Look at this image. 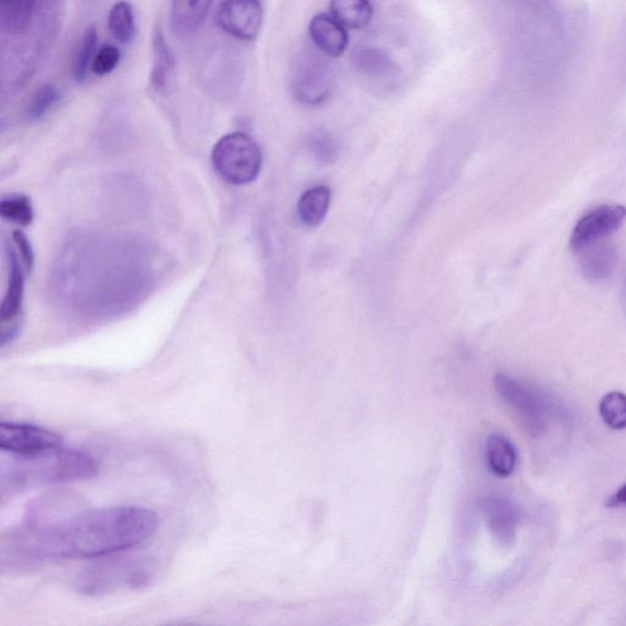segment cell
<instances>
[{"label":"cell","instance_id":"obj_13","mask_svg":"<svg viewBox=\"0 0 626 626\" xmlns=\"http://www.w3.org/2000/svg\"><path fill=\"white\" fill-rule=\"evenodd\" d=\"M312 42L319 52L327 57L338 58L346 53L349 44V34L334 17L327 14L316 16L309 27Z\"/></svg>","mask_w":626,"mask_h":626},{"label":"cell","instance_id":"obj_4","mask_svg":"<svg viewBox=\"0 0 626 626\" xmlns=\"http://www.w3.org/2000/svg\"><path fill=\"white\" fill-rule=\"evenodd\" d=\"M260 146L245 132H231L213 147L212 165L217 175L232 186H247L262 169Z\"/></svg>","mask_w":626,"mask_h":626},{"label":"cell","instance_id":"obj_25","mask_svg":"<svg viewBox=\"0 0 626 626\" xmlns=\"http://www.w3.org/2000/svg\"><path fill=\"white\" fill-rule=\"evenodd\" d=\"M60 101V92L52 83H44L37 89L27 106L30 121L42 120Z\"/></svg>","mask_w":626,"mask_h":626},{"label":"cell","instance_id":"obj_27","mask_svg":"<svg viewBox=\"0 0 626 626\" xmlns=\"http://www.w3.org/2000/svg\"><path fill=\"white\" fill-rule=\"evenodd\" d=\"M121 52L116 46H103L92 61L91 71L97 77H107L113 72L120 63Z\"/></svg>","mask_w":626,"mask_h":626},{"label":"cell","instance_id":"obj_22","mask_svg":"<svg viewBox=\"0 0 626 626\" xmlns=\"http://www.w3.org/2000/svg\"><path fill=\"white\" fill-rule=\"evenodd\" d=\"M108 30L110 36L121 44L130 43L135 36H137L133 8L127 0H120V2L110 8Z\"/></svg>","mask_w":626,"mask_h":626},{"label":"cell","instance_id":"obj_24","mask_svg":"<svg viewBox=\"0 0 626 626\" xmlns=\"http://www.w3.org/2000/svg\"><path fill=\"white\" fill-rule=\"evenodd\" d=\"M0 216L8 222L28 227L33 222L34 208L27 195H9L0 201Z\"/></svg>","mask_w":626,"mask_h":626},{"label":"cell","instance_id":"obj_9","mask_svg":"<svg viewBox=\"0 0 626 626\" xmlns=\"http://www.w3.org/2000/svg\"><path fill=\"white\" fill-rule=\"evenodd\" d=\"M9 278L2 306H0V322H2V346L6 347L17 339L24 297V271L14 249H8Z\"/></svg>","mask_w":626,"mask_h":626},{"label":"cell","instance_id":"obj_12","mask_svg":"<svg viewBox=\"0 0 626 626\" xmlns=\"http://www.w3.org/2000/svg\"><path fill=\"white\" fill-rule=\"evenodd\" d=\"M328 69L322 58H306L292 85L294 95L301 103L318 106L327 100L331 90Z\"/></svg>","mask_w":626,"mask_h":626},{"label":"cell","instance_id":"obj_26","mask_svg":"<svg viewBox=\"0 0 626 626\" xmlns=\"http://www.w3.org/2000/svg\"><path fill=\"white\" fill-rule=\"evenodd\" d=\"M599 415L612 429L626 428V396L622 391H610L600 400Z\"/></svg>","mask_w":626,"mask_h":626},{"label":"cell","instance_id":"obj_11","mask_svg":"<svg viewBox=\"0 0 626 626\" xmlns=\"http://www.w3.org/2000/svg\"><path fill=\"white\" fill-rule=\"evenodd\" d=\"M481 513L490 534L501 547H511L517 539L521 510L508 498L489 496L481 501Z\"/></svg>","mask_w":626,"mask_h":626},{"label":"cell","instance_id":"obj_3","mask_svg":"<svg viewBox=\"0 0 626 626\" xmlns=\"http://www.w3.org/2000/svg\"><path fill=\"white\" fill-rule=\"evenodd\" d=\"M96 473L97 464L88 454L63 447L37 456H11L2 468L3 497L37 486L86 480Z\"/></svg>","mask_w":626,"mask_h":626},{"label":"cell","instance_id":"obj_18","mask_svg":"<svg viewBox=\"0 0 626 626\" xmlns=\"http://www.w3.org/2000/svg\"><path fill=\"white\" fill-rule=\"evenodd\" d=\"M153 63L150 76L151 88L163 91L175 69V57L171 54L162 28L157 24L152 37Z\"/></svg>","mask_w":626,"mask_h":626},{"label":"cell","instance_id":"obj_23","mask_svg":"<svg viewBox=\"0 0 626 626\" xmlns=\"http://www.w3.org/2000/svg\"><path fill=\"white\" fill-rule=\"evenodd\" d=\"M98 46V32L95 27L86 29L78 44L76 54L72 58L71 72L72 78L78 83H82L88 79L92 61L96 56Z\"/></svg>","mask_w":626,"mask_h":626},{"label":"cell","instance_id":"obj_7","mask_svg":"<svg viewBox=\"0 0 626 626\" xmlns=\"http://www.w3.org/2000/svg\"><path fill=\"white\" fill-rule=\"evenodd\" d=\"M61 447L63 438L49 429L28 424H0V448L11 456H37Z\"/></svg>","mask_w":626,"mask_h":626},{"label":"cell","instance_id":"obj_1","mask_svg":"<svg viewBox=\"0 0 626 626\" xmlns=\"http://www.w3.org/2000/svg\"><path fill=\"white\" fill-rule=\"evenodd\" d=\"M159 272L161 257L150 241L79 231L59 250L49 290L66 312L98 321L132 310L149 297Z\"/></svg>","mask_w":626,"mask_h":626},{"label":"cell","instance_id":"obj_29","mask_svg":"<svg viewBox=\"0 0 626 626\" xmlns=\"http://www.w3.org/2000/svg\"><path fill=\"white\" fill-rule=\"evenodd\" d=\"M606 506L609 508L626 506V485L622 486L616 494H613L606 500Z\"/></svg>","mask_w":626,"mask_h":626},{"label":"cell","instance_id":"obj_8","mask_svg":"<svg viewBox=\"0 0 626 626\" xmlns=\"http://www.w3.org/2000/svg\"><path fill=\"white\" fill-rule=\"evenodd\" d=\"M217 23L235 39L252 41L262 29V3L260 0H223L217 11Z\"/></svg>","mask_w":626,"mask_h":626},{"label":"cell","instance_id":"obj_21","mask_svg":"<svg viewBox=\"0 0 626 626\" xmlns=\"http://www.w3.org/2000/svg\"><path fill=\"white\" fill-rule=\"evenodd\" d=\"M330 199L328 187H315L305 191L298 203V216L301 223L309 228L321 225L328 213Z\"/></svg>","mask_w":626,"mask_h":626},{"label":"cell","instance_id":"obj_16","mask_svg":"<svg viewBox=\"0 0 626 626\" xmlns=\"http://www.w3.org/2000/svg\"><path fill=\"white\" fill-rule=\"evenodd\" d=\"M37 0H0V21L7 34L21 36L32 27Z\"/></svg>","mask_w":626,"mask_h":626},{"label":"cell","instance_id":"obj_19","mask_svg":"<svg viewBox=\"0 0 626 626\" xmlns=\"http://www.w3.org/2000/svg\"><path fill=\"white\" fill-rule=\"evenodd\" d=\"M331 16L351 30H362L368 27L374 17L370 0H331Z\"/></svg>","mask_w":626,"mask_h":626},{"label":"cell","instance_id":"obj_14","mask_svg":"<svg viewBox=\"0 0 626 626\" xmlns=\"http://www.w3.org/2000/svg\"><path fill=\"white\" fill-rule=\"evenodd\" d=\"M578 254L580 255L582 274L588 280H605L615 271L617 251L607 239L588 245Z\"/></svg>","mask_w":626,"mask_h":626},{"label":"cell","instance_id":"obj_28","mask_svg":"<svg viewBox=\"0 0 626 626\" xmlns=\"http://www.w3.org/2000/svg\"><path fill=\"white\" fill-rule=\"evenodd\" d=\"M12 249H14L18 259L24 268V271L30 274L34 266V252L32 244L23 231L17 230L12 232Z\"/></svg>","mask_w":626,"mask_h":626},{"label":"cell","instance_id":"obj_6","mask_svg":"<svg viewBox=\"0 0 626 626\" xmlns=\"http://www.w3.org/2000/svg\"><path fill=\"white\" fill-rule=\"evenodd\" d=\"M150 560L142 558L115 559L91 567L78 579V590L85 595H103L119 588L149 585L153 576Z\"/></svg>","mask_w":626,"mask_h":626},{"label":"cell","instance_id":"obj_2","mask_svg":"<svg viewBox=\"0 0 626 626\" xmlns=\"http://www.w3.org/2000/svg\"><path fill=\"white\" fill-rule=\"evenodd\" d=\"M158 515L140 507L81 511L67 518L27 520L3 537V567L53 559L103 558L139 546L158 529Z\"/></svg>","mask_w":626,"mask_h":626},{"label":"cell","instance_id":"obj_17","mask_svg":"<svg viewBox=\"0 0 626 626\" xmlns=\"http://www.w3.org/2000/svg\"><path fill=\"white\" fill-rule=\"evenodd\" d=\"M486 459L490 471L509 477L517 469L518 451L507 437L495 434L486 441Z\"/></svg>","mask_w":626,"mask_h":626},{"label":"cell","instance_id":"obj_15","mask_svg":"<svg viewBox=\"0 0 626 626\" xmlns=\"http://www.w3.org/2000/svg\"><path fill=\"white\" fill-rule=\"evenodd\" d=\"M213 0H171V24L181 34L198 30L210 12Z\"/></svg>","mask_w":626,"mask_h":626},{"label":"cell","instance_id":"obj_30","mask_svg":"<svg viewBox=\"0 0 626 626\" xmlns=\"http://www.w3.org/2000/svg\"><path fill=\"white\" fill-rule=\"evenodd\" d=\"M314 143L317 146L315 147V151L319 156L326 155L328 157L329 153H334L331 152L334 151V146H331V142L327 137H317Z\"/></svg>","mask_w":626,"mask_h":626},{"label":"cell","instance_id":"obj_5","mask_svg":"<svg viewBox=\"0 0 626 626\" xmlns=\"http://www.w3.org/2000/svg\"><path fill=\"white\" fill-rule=\"evenodd\" d=\"M495 386L499 397L517 414L527 433L535 437L547 434L556 409L544 391L503 374L496 376Z\"/></svg>","mask_w":626,"mask_h":626},{"label":"cell","instance_id":"obj_10","mask_svg":"<svg viewBox=\"0 0 626 626\" xmlns=\"http://www.w3.org/2000/svg\"><path fill=\"white\" fill-rule=\"evenodd\" d=\"M626 219V208L608 205L587 213L575 226L570 238V248L578 252L594 242L605 240L616 232Z\"/></svg>","mask_w":626,"mask_h":626},{"label":"cell","instance_id":"obj_20","mask_svg":"<svg viewBox=\"0 0 626 626\" xmlns=\"http://www.w3.org/2000/svg\"><path fill=\"white\" fill-rule=\"evenodd\" d=\"M352 63L356 70L367 77L386 78L395 76L398 66L382 49L359 48L352 54Z\"/></svg>","mask_w":626,"mask_h":626}]
</instances>
